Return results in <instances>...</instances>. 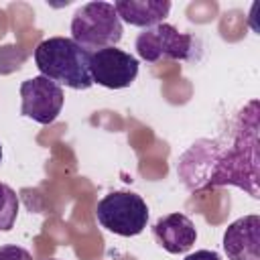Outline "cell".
<instances>
[{
    "label": "cell",
    "mask_w": 260,
    "mask_h": 260,
    "mask_svg": "<svg viewBox=\"0 0 260 260\" xmlns=\"http://www.w3.org/2000/svg\"><path fill=\"white\" fill-rule=\"evenodd\" d=\"M114 10L120 20L132 26L150 28L160 24L169 12L171 2L169 0H118L114 2Z\"/></svg>",
    "instance_id": "9"
},
{
    "label": "cell",
    "mask_w": 260,
    "mask_h": 260,
    "mask_svg": "<svg viewBox=\"0 0 260 260\" xmlns=\"http://www.w3.org/2000/svg\"><path fill=\"white\" fill-rule=\"evenodd\" d=\"M152 236L158 246L165 248L169 254H183L195 244L197 230L185 213H169L154 223Z\"/></svg>",
    "instance_id": "8"
},
{
    "label": "cell",
    "mask_w": 260,
    "mask_h": 260,
    "mask_svg": "<svg viewBox=\"0 0 260 260\" xmlns=\"http://www.w3.org/2000/svg\"><path fill=\"white\" fill-rule=\"evenodd\" d=\"M20 100H22L20 114L47 126L53 124L61 114L65 95L59 83L43 75H37L20 83Z\"/></svg>",
    "instance_id": "5"
},
{
    "label": "cell",
    "mask_w": 260,
    "mask_h": 260,
    "mask_svg": "<svg viewBox=\"0 0 260 260\" xmlns=\"http://www.w3.org/2000/svg\"><path fill=\"white\" fill-rule=\"evenodd\" d=\"M197 51V41L177 30L169 22H160L156 26L144 28L136 37V53L146 63H156L160 59L175 61H191Z\"/></svg>",
    "instance_id": "4"
},
{
    "label": "cell",
    "mask_w": 260,
    "mask_h": 260,
    "mask_svg": "<svg viewBox=\"0 0 260 260\" xmlns=\"http://www.w3.org/2000/svg\"><path fill=\"white\" fill-rule=\"evenodd\" d=\"M91 81L108 89L130 87L138 75V59L122 49L108 47L91 53L89 59Z\"/></svg>",
    "instance_id": "6"
},
{
    "label": "cell",
    "mask_w": 260,
    "mask_h": 260,
    "mask_svg": "<svg viewBox=\"0 0 260 260\" xmlns=\"http://www.w3.org/2000/svg\"><path fill=\"white\" fill-rule=\"evenodd\" d=\"M89 59L91 53L69 37L45 39L35 49V63L41 75L71 89H89L93 85Z\"/></svg>",
    "instance_id": "1"
},
{
    "label": "cell",
    "mask_w": 260,
    "mask_h": 260,
    "mask_svg": "<svg viewBox=\"0 0 260 260\" xmlns=\"http://www.w3.org/2000/svg\"><path fill=\"white\" fill-rule=\"evenodd\" d=\"M0 260H32L30 252L20 246H0Z\"/></svg>",
    "instance_id": "11"
},
{
    "label": "cell",
    "mask_w": 260,
    "mask_h": 260,
    "mask_svg": "<svg viewBox=\"0 0 260 260\" xmlns=\"http://www.w3.org/2000/svg\"><path fill=\"white\" fill-rule=\"evenodd\" d=\"M18 215V197L12 187L0 183V232H10Z\"/></svg>",
    "instance_id": "10"
},
{
    "label": "cell",
    "mask_w": 260,
    "mask_h": 260,
    "mask_svg": "<svg viewBox=\"0 0 260 260\" xmlns=\"http://www.w3.org/2000/svg\"><path fill=\"white\" fill-rule=\"evenodd\" d=\"M0 162H2V144H0Z\"/></svg>",
    "instance_id": "13"
},
{
    "label": "cell",
    "mask_w": 260,
    "mask_h": 260,
    "mask_svg": "<svg viewBox=\"0 0 260 260\" xmlns=\"http://www.w3.org/2000/svg\"><path fill=\"white\" fill-rule=\"evenodd\" d=\"M221 244L230 260H260V217L252 213L232 221Z\"/></svg>",
    "instance_id": "7"
},
{
    "label": "cell",
    "mask_w": 260,
    "mask_h": 260,
    "mask_svg": "<svg viewBox=\"0 0 260 260\" xmlns=\"http://www.w3.org/2000/svg\"><path fill=\"white\" fill-rule=\"evenodd\" d=\"M95 219L108 232L132 238L144 232L148 223V205L132 191H112L98 201Z\"/></svg>",
    "instance_id": "3"
},
{
    "label": "cell",
    "mask_w": 260,
    "mask_h": 260,
    "mask_svg": "<svg viewBox=\"0 0 260 260\" xmlns=\"http://www.w3.org/2000/svg\"><path fill=\"white\" fill-rule=\"evenodd\" d=\"M183 260H221V258H219V254L213 252V250H197V252L185 256Z\"/></svg>",
    "instance_id": "12"
},
{
    "label": "cell",
    "mask_w": 260,
    "mask_h": 260,
    "mask_svg": "<svg viewBox=\"0 0 260 260\" xmlns=\"http://www.w3.org/2000/svg\"><path fill=\"white\" fill-rule=\"evenodd\" d=\"M122 20L110 2H87L71 18V39L89 53L116 47L122 41Z\"/></svg>",
    "instance_id": "2"
},
{
    "label": "cell",
    "mask_w": 260,
    "mask_h": 260,
    "mask_svg": "<svg viewBox=\"0 0 260 260\" xmlns=\"http://www.w3.org/2000/svg\"><path fill=\"white\" fill-rule=\"evenodd\" d=\"M51 260H55V258H51Z\"/></svg>",
    "instance_id": "14"
}]
</instances>
